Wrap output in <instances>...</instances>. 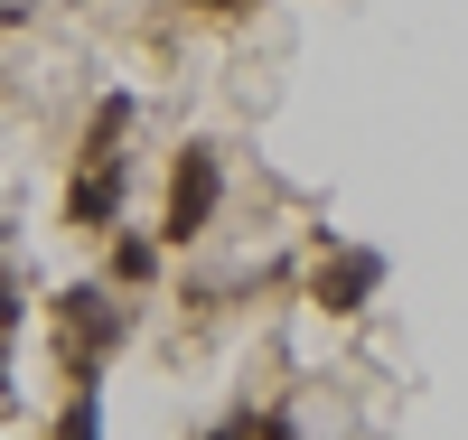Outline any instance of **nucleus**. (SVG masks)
<instances>
[{"instance_id": "nucleus-1", "label": "nucleus", "mask_w": 468, "mask_h": 440, "mask_svg": "<svg viewBox=\"0 0 468 440\" xmlns=\"http://www.w3.org/2000/svg\"><path fill=\"white\" fill-rule=\"evenodd\" d=\"M216 197H225V169H216V150H187V159H178V178H169V234H178V244H187V234H207Z\"/></svg>"}, {"instance_id": "nucleus-2", "label": "nucleus", "mask_w": 468, "mask_h": 440, "mask_svg": "<svg viewBox=\"0 0 468 440\" xmlns=\"http://www.w3.org/2000/svg\"><path fill=\"white\" fill-rule=\"evenodd\" d=\"M375 282H384V263H375V253H346V263H328V272H319V300H328V309H356Z\"/></svg>"}, {"instance_id": "nucleus-3", "label": "nucleus", "mask_w": 468, "mask_h": 440, "mask_svg": "<svg viewBox=\"0 0 468 440\" xmlns=\"http://www.w3.org/2000/svg\"><path fill=\"white\" fill-rule=\"evenodd\" d=\"M112 207H122V169H112V178H103V159H94V169H85V178H75V197H66V216H75V225H103Z\"/></svg>"}, {"instance_id": "nucleus-4", "label": "nucleus", "mask_w": 468, "mask_h": 440, "mask_svg": "<svg viewBox=\"0 0 468 440\" xmlns=\"http://www.w3.org/2000/svg\"><path fill=\"white\" fill-rule=\"evenodd\" d=\"M57 440H103V393H94V384H75V393H66Z\"/></svg>"}, {"instance_id": "nucleus-5", "label": "nucleus", "mask_w": 468, "mask_h": 440, "mask_svg": "<svg viewBox=\"0 0 468 440\" xmlns=\"http://www.w3.org/2000/svg\"><path fill=\"white\" fill-rule=\"evenodd\" d=\"M234 440H300V422L291 413H244V422H225Z\"/></svg>"}, {"instance_id": "nucleus-6", "label": "nucleus", "mask_w": 468, "mask_h": 440, "mask_svg": "<svg viewBox=\"0 0 468 440\" xmlns=\"http://www.w3.org/2000/svg\"><path fill=\"white\" fill-rule=\"evenodd\" d=\"M150 263H160V253H150L141 234H122V244H112V272H122V282H150Z\"/></svg>"}, {"instance_id": "nucleus-7", "label": "nucleus", "mask_w": 468, "mask_h": 440, "mask_svg": "<svg viewBox=\"0 0 468 440\" xmlns=\"http://www.w3.org/2000/svg\"><path fill=\"white\" fill-rule=\"evenodd\" d=\"M10 328H19V291L0 282V338H10Z\"/></svg>"}, {"instance_id": "nucleus-8", "label": "nucleus", "mask_w": 468, "mask_h": 440, "mask_svg": "<svg viewBox=\"0 0 468 440\" xmlns=\"http://www.w3.org/2000/svg\"><path fill=\"white\" fill-rule=\"evenodd\" d=\"M207 440H234V431H207Z\"/></svg>"}, {"instance_id": "nucleus-9", "label": "nucleus", "mask_w": 468, "mask_h": 440, "mask_svg": "<svg viewBox=\"0 0 468 440\" xmlns=\"http://www.w3.org/2000/svg\"><path fill=\"white\" fill-rule=\"evenodd\" d=\"M0 10H10V0H0Z\"/></svg>"}]
</instances>
